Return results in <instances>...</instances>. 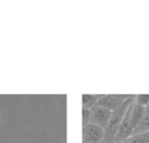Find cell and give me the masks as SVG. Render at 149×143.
I'll return each instance as SVG.
<instances>
[{"mask_svg":"<svg viewBox=\"0 0 149 143\" xmlns=\"http://www.w3.org/2000/svg\"><path fill=\"white\" fill-rule=\"evenodd\" d=\"M135 102L141 106H146L149 105V94H139V95H135Z\"/></svg>","mask_w":149,"mask_h":143,"instance_id":"10","label":"cell"},{"mask_svg":"<svg viewBox=\"0 0 149 143\" xmlns=\"http://www.w3.org/2000/svg\"><path fill=\"white\" fill-rule=\"evenodd\" d=\"M111 112H112L101 106H93L90 110V124L96 125L104 129L111 116Z\"/></svg>","mask_w":149,"mask_h":143,"instance_id":"5","label":"cell"},{"mask_svg":"<svg viewBox=\"0 0 149 143\" xmlns=\"http://www.w3.org/2000/svg\"><path fill=\"white\" fill-rule=\"evenodd\" d=\"M144 114H145V107L137 104L134 99L132 105H131V114H132V122H133V125H134L135 129H136L137 127L140 125V123L142 122Z\"/></svg>","mask_w":149,"mask_h":143,"instance_id":"6","label":"cell"},{"mask_svg":"<svg viewBox=\"0 0 149 143\" xmlns=\"http://www.w3.org/2000/svg\"><path fill=\"white\" fill-rule=\"evenodd\" d=\"M123 143H149V132L135 134L128 139L122 141Z\"/></svg>","mask_w":149,"mask_h":143,"instance_id":"9","label":"cell"},{"mask_svg":"<svg viewBox=\"0 0 149 143\" xmlns=\"http://www.w3.org/2000/svg\"><path fill=\"white\" fill-rule=\"evenodd\" d=\"M135 95H133L131 98H129L128 100L124 102L122 105L118 108H116V110L111 112V116H110L109 121H108L107 125L104 128V139L102 143H113L116 135L118 133L120 126L123 122L125 114L127 112L129 105L132 103V101L134 100Z\"/></svg>","mask_w":149,"mask_h":143,"instance_id":"1","label":"cell"},{"mask_svg":"<svg viewBox=\"0 0 149 143\" xmlns=\"http://www.w3.org/2000/svg\"><path fill=\"white\" fill-rule=\"evenodd\" d=\"M132 96L133 95H128V94H106V95L103 94V96L100 98L96 105L113 112Z\"/></svg>","mask_w":149,"mask_h":143,"instance_id":"3","label":"cell"},{"mask_svg":"<svg viewBox=\"0 0 149 143\" xmlns=\"http://www.w3.org/2000/svg\"><path fill=\"white\" fill-rule=\"evenodd\" d=\"M103 96V94H83L82 95V103L83 108L91 110L93 106L97 104L100 98Z\"/></svg>","mask_w":149,"mask_h":143,"instance_id":"7","label":"cell"},{"mask_svg":"<svg viewBox=\"0 0 149 143\" xmlns=\"http://www.w3.org/2000/svg\"><path fill=\"white\" fill-rule=\"evenodd\" d=\"M104 129L93 124L83 126V143H102Z\"/></svg>","mask_w":149,"mask_h":143,"instance_id":"4","label":"cell"},{"mask_svg":"<svg viewBox=\"0 0 149 143\" xmlns=\"http://www.w3.org/2000/svg\"><path fill=\"white\" fill-rule=\"evenodd\" d=\"M82 118H83V126L90 124V110H86L83 108V112H82Z\"/></svg>","mask_w":149,"mask_h":143,"instance_id":"11","label":"cell"},{"mask_svg":"<svg viewBox=\"0 0 149 143\" xmlns=\"http://www.w3.org/2000/svg\"><path fill=\"white\" fill-rule=\"evenodd\" d=\"M133 101H134V100H133ZM133 101H132V103H133ZM132 103L129 105L128 110H127V112H126V114H125L124 119H123V122L120 126V129H118V133H116V135L113 143L122 142V141L126 140L129 137L132 136L133 133H134L135 128L132 122V114H131V105H132Z\"/></svg>","mask_w":149,"mask_h":143,"instance_id":"2","label":"cell"},{"mask_svg":"<svg viewBox=\"0 0 149 143\" xmlns=\"http://www.w3.org/2000/svg\"><path fill=\"white\" fill-rule=\"evenodd\" d=\"M144 132H149V105L145 107V114L144 116H143L142 122L135 129L133 135L140 134V133H144Z\"/></svg>","mask_w":149,"mask_h":143,"instance_id":"8","label":"cell"}]
</instances>
